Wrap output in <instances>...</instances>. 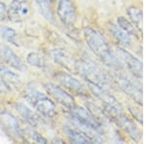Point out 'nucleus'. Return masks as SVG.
I'll return each mask as SVG.
<instances>
[{
  "mask_svg": "<svg viewBox=\"0 0 146 144\" xmlns=\"http://www.w3.org/2000/svg\"><path fill=\"white\" fill-rule=\"evenodd\" d=\"M50 55L52 56L55 62L58 63L62 66H65L68 69H70V65H71V60H70L69 56L66 55L65 52H63L62 49H54L51 51Z\"/></svg>",
  "mask_w": 146,
  "mask_h": 144,
  "instance_id": "obj_19",
  "label": "nucleus"
},
{
  "mask_svg": "<svg viewBox=\"0 0 146 144\" xmlns=\"http://www.w3.org/2000/svg\"><path fill=\"white\" fill-rule=\"evenodd\" d=\"M68 110H69L70 116L72 117V119H74V121L80 124L81 126L87 127L91 131H100V122L98 120V118L92 114L90 111L76 105Z\"/></svg>",
  "mask_w": 146,
  "mask_h": 144,
  "instance_id": "obj_5",
  "label": "nucleus"
},
{
  "mask_svg": "<svg viewBox=\"0 0 146 144\" xmlns=\"http://www.w3.org/2000/svg\"><path fill=\"white\" fill-rule=\"evenodd\" d=\"M114 122L116 123L120 127H122V129L129 134V136L131 139H133L135 141H138L140 139L139 129L135 126V122L131 121L129 117H127L126 115L124 114V112L122 113V114H120L118 117L115 118Z\"/></svg>",
  "mask_w": 146,
  "mask_h": 144,
  "instance_id": "obj_12",
  "label": "nucleus"
},
{
  "mask_svg": "<svg viewBox=\"0 0 146 144\" xmlns=\"http://www.w3.org/2000/svg\"><path fill=\"white\" fill-rule=\"evenodd\" d=\"M55 1H56V0H50V2H55Z\"/></svg>",
  "mask_w": 146,
  "mask_h": 144,
  "instance_id": "obj_27",
  "label": "nucleus"
},
{
  "mask_svg": "<svg viewBox=\"0 0 146 144\" xmlns=\"http://www.w3.org/2000/svg\"><path fill=\"white\" fill-rule=\"evenodd\" d=\"M58 16L63 25L72 27L76 22V8L71 0H60L58 4Z\"/></svg>",
  "mask_w": 146,
  "mask_h": 144,
  "instance_id": "obj_9",
  "label": "nucleus"
},
{
  "mask_svg": "<svg viewBox=\"0 0 146 144\" xmlns=\"http://www.w3.org/2000/svg\"><path fill=\"white\" fill-rule=\"evenodd\" d=\"M55 79L58 81V84H60L63 88L68 90L71 93L79 96H84V98L89 96L87 87L72 75L66 72H56L55 74Z\"/></svg>",
  "mask_w": 146,
  "mask_h": 144,
  "instance_id": "obj_6",
  "label": "nucleus"
},
{
  "mask_svg": "<svg viewBox=\"0 0 146 144\" xmlns=\"http://www.w3.org/2000/svg\"><path fill=\"white\" fill-rule=\"evenodd\" d=\"M0 80L7 89H17L21 85V79L17 73L5 67H0Z\"/></svg>",
  "mask_w": 146,
  "mask_h": 144,
  "instance_id": "obj_15",
  "label": "nucleus"
},
{
  "mask_svg": "<svg viewBox=\"0 0 146 144\" xmlns=\"http://www.w3.org/2000/svg\"><path fill=\"white\" fill-rule=\"evenodd\" d=\"M75 69L89 84L106 90L110 86V79L102 70L91 60H80L75 63Z\"/></svg>",
  "mask_w": 146,
  "mask_h": 144,
  "instance_id": "obj_3",
  "label": "nucleus"
},
{
  "mask_svg": "<svg viewBox=\"0 0 146 144\" xmlns=\"http://www.w3.org/2000/svg\"><path fill=\"white\" fill-rule=\"evenodd\" d=\"M0 37L6 42L16 45L17 46V37L18 34L15 29L6 27V25H0Z\"/></svg>",
  "mask_w": 146,
  "mask_h": 144,
  "instance_id": "obj_20",
  "label": "nucleus"
},
{
  "mask_svg": "<svg viewBox=\"0 0 146 144\" xmlns=\"http://www.w3.org/2000/svg\"><path fill=\"white\" fill-rule=\"evenodd\" d=\"M127 12H128L129 18L131 19V23L137 28L139 32L142 31V11L137 7L131 6L129 7Z\"/></svg>",
  "mask_w": 146,
  "mask_h": 144,
  "instance_id": "obj_18",
  "label": "nucleus"
},
{
  "mask_svg": "<svg viewBox=\"0 0 146 144\" xmlns=\"http://www.w3.org/2000/svg\"><path fill=\"white\" fill-rule=\"evenodd\" d=\"M84 36L89 48L106 66L115 70L123 68L121 60L111 51L107 40L98 30L87 27L84 28Z\"/></svg>",
  "mask_w": 146,
  "mask_h": 144,
  "instance_id": "obj_1",
  "label": "nucleus"
},
{
  "mask_svg": "<svg viewBox=\"0 0 146 144\" xmlns=\"http://www.w3.org/2000/svg\"><path fill=\"white\" fill-rule=\"evenodd\" d=\"M0 58L7 65L15 68L19 71H23L25 69V64L20 56L5 44H0Z\"/></svg>",
  "mask_w": 146,
  "mask_h": 144,
  "instance_id": "obj_11",
  "label": "nucleus"
},
{
  "mask_svg": "<svg viewBox=\"0 0 146 144\" xmlns=\"http://www.w3.org/2000/svg\"><path fill=\"white\" fill-rule=\"evenodd\" d=\"M129 112L131 113V115L135 118V120H137L138 122L142 123V114H141V111L138 109L137 107H135V106H129Z\"/></svg>",
  "mask_w": 146,
  "mask_h": 144,
  "instance_id": "obj_25",
  "label": "nucleus"
},
{
  "mask_svg": "<svg viewBox=\"0 0 146 144\" xmlns=\"http://www.w3.org/2000/svg\"><path fill=\"white\" fill-rule=\"evenodd\" d=\"M108 28H109V31L111 32L113 37L119 42L120 45H122L123 47H127V48L131 46V35H129L126 31H124L119 25H115V23H110Z\"/></svg>",
  "mask_w": 146,
  "mask_h": 144,
  "instance_id": "obj_16",
  "label": "nucleus"
},
{
  "mask_svg": "<svg viewBox=\"0 0 146 144\" xmlns=\"http://www.w3.org/2000/svg\"><path fill=\"white\" fill-rule=\"evenodd\" d=\"M25 136H27L30 140L34 141L37 143H47V139L42 136L41 133H39L33 127H28L25 129H23Z\"/></svg>",
  "mask_w": 146,
  "mask_h": 144,
  "instance_id": "obj_24",
  "label": "nucleus"
},
{
  "mask_svg": "<svg viewBox=\"0 0 146 144\" xmlns=\"http://www.w3.org/2000/svg\"><path fill=\"white\" fill-rule=\"evenodd\" d=\"M117 23H118L119 27H121L124 31H126L129 35H131V36H135V38H137L138 37V32L139 31L137 30V28H136L135 25L131 23V22H129V20H127L126 18H124V17L118 18V20H117Z\"/></svg>",
  "mask_w": 146,
  "mask_h": 144,
  "instance_id": "obj_22",
  "label": "nucleus"
},
{
  "mask_svg": "<svg viewBox=\"0 0 146 144\" xmlns=\"http://www.w3.org/2000/svg\"><path fill=\"white\" fill-rule=\"evenodd\" d=\"M35 2H36L42 16H43L46 20L50 21V22H53L54 15H53V11H52V8H51L50 0H35Z\"/></svg>",
  "mask_w": 146,
  "mask_h": 144,
  "instance_id": "obj_21",
  "label": "nucleus"
},
{
  "mask_svg": "<svg viewBox=\"0 0 146 144\" xmlns=\"http://www.w3.org/2000/svg\"><path fill=\"white\" fill-rule=\"evenodd\" d=\"M27 60L32 66L38 68H44L46 66L45 58L38 53H29L27 56Z\"/></svg>",
  "mask_w": 146,
  "mask_h": 144,
  "instance_id": "obj_23",
  "label": "nucleus"
},
{
  "mask_svg": "<svg viewBox=\"0 0 146 144\" xmlns=\"http://www.w3.org/2000/svg\"><path fill=\"white\" fill-rule=\"evenodd\" d=\"M15 110L18 112V114L20 115V117L22 118L25 122H27L29 126L36 127L40 123V118L36 113H34L33 111L30 109L28 106H27L23 103L17 102L14 105Z\"/></svg>",
  "mask_w": 146,
  "mask_h": 144,
  "instance_id": "obj_13",
  "label": "nucleus"
},
{
  "mask_svg": "<svg viewBox=\"0 0 146 144\" xmlns=\"http://www.w3.org/2000/svg\"><path fill=\"white\" fill-rule=\"evenodd\" d=\"M29 4L27 0H12L10 8L8 10V16L19 20L27 17L29 13Z\"/></svg>",
  "mask_w": 146,
  "mask_h": 144,
  "instance_id": "obj_14",
  "label": "nucleus"
},
{
  "mask_svg": "<svg viewBox=\"0 0 146 144\" xmlns=\"http://www.w3.org/2000/svg\"><path fill=\"white\" fill-rule=\"evenodd\" d=\"M47 94L53 98L54 100H56V102H58L60 105L64 106L67 109L74 107L76 105L75 100L73 98V96L70 94L66 90H64L62 87L58 86L56 84L53 83H46L44 85Z\"/></svg>",
  "mask_w": 146,
  "mask_h": 144,
  "instance_id": "obj_7",
  "label": "nucleus"
},
{
  "mask_svg": "<svg viewBox=\"0 0 146 144\" xmlns=\"http://www.w3.org/2000/svg\"><path fill=\"white\" fill-rule=\"evenodd\" d=\"M23 98L42 116L46 118H53L56 115V107L55 102L49 96L38 91L31 84L28 85L25 89Z\"/></svg>",
  "mask_w": 146,
  "mask_h": 144,
  "instance_id": "obj_2",
  "label": "nucleus"
},
{
  "mask_svg": "<svg viewBox=\"0 0 146 144\" xmlns=\"http://www.w3.org/2000/svg\"><path fill=\"white\" fill-rule=\"evenodd\" d=\"M116 52L118 58L127 65V67L133 73V76H135L138 79H141L142 78V62L138 58H135L129 52L125 50L124 48L118 47L116 49Z\"/></svg>",
  "mask_w": 146,
  "mask_h": 144,
  "instance_id": "obj_10",
  "label": "nucleus"
},
{
  "mask_svg": "<svg viewBox=\"0 0 146 144\" xmlns=\"http://www.w3.org/2000/svg\"><path fill=\"white\" fill-rule=\"evenodd\" d=\"M0 126L7 135L14 141H25L23 129L21 127L18 119L8 111L0 112Z\"/></svg>",
  "mask_w": 146,
  "mask_h": 144,
  "instance_id": "obj_4",
  "label": "nucleus"
},
{
  "mask_svg": "<svg viewBox=\"0 0 146 144\" xmlns=\"http://www.w3.org/2000/svg\"><path fill=\"white\" fill-rule=\"evenodd\" d=\"M7 17H8V9L5 4L0 2V22L6 20Z\"/></svg>",
  "mask_w": 146,
  "mask_h": 144,
  "instance_id": "obj_26",
  "label": "nucleus"
},
{
  "mask_svg": "<svg viewBox=\"0 0 146 144\" xmlns=\"http://www.w3.org/2000/svg\"><path fill=\"white\" fill-rule=\"evenodd\" d=\"M114 81L118 84L122 91L126 94H128L131 100H135L138 105H142V91L137 84L133 83L131 79L121 74L115 75Z\"/></svg>",
  "mask_w": 146,
  "mask_h": 144,
  "instance_id": "obj_8",
  "label": "nucleus"
},
{
  "mask_svg": "<svg viewBox=\"0 0 146 144\" xmlns=\"http://www.w3.org/2000/svg\"><path fill=\"white\" fill-rule=\"evenodd\" d=\"M65 133H66L68 139L72 143H93L94 139L87 135V133H83L78 129H72V127H66L65 129Z\"/></svg>",
  "mask_w": 146,
  "mask_h": 144,
  "instance_id": "obj_17",
  "label": "nucleus"
}]
</instances>
